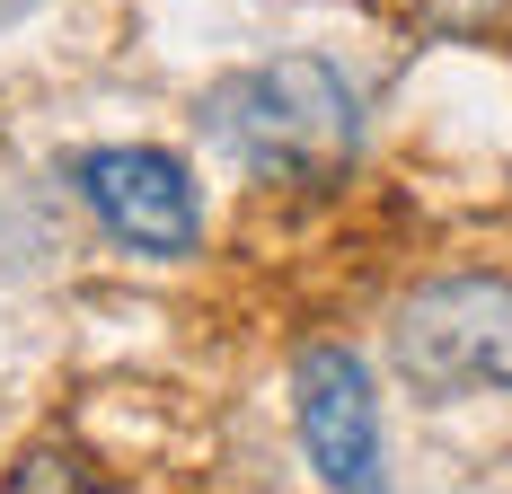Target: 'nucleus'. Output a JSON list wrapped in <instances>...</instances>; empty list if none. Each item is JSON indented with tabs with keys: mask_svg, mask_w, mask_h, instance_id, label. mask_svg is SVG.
Returning a JSON list of instances; mask_svg holds the SVG:
<instances>
[{
	"mask_svg": "<svg viewBox=\"0 0 512 494\" xmlns=\"http://www.w3.org/2000/svg\"><path fill=\"white\" fill-rule=\"evenodd\" d=\"M204 133L239 168L256 177H292V186H327L345 177L354 159V89L336 62H309V53H274L230 71L204 98Z\"/></svg>",
	"mask_w": 512,
	"mask_h": 494,
	"instance_id": "nucleus-1",
	"label": "nucleus"
},
{
	"mask_svg": "<svg viewBox=\"0 0 512 494\" xmlns=\"http://www.w3.org/2000/svg\"><path fill=\"white\" fill-rule=\"evenodd\" d=\"M398 362L415 389L460 397V389H512V283L495 274H451L407 300L398 318Z\"/></svg>",
	"mask_w": 512,
	"mask_h": 494,
	"instance_id": "nucleus-2",
	"label": "nucleus"
},
{
	"mask_svg": "<svg viewBox=\"0 0 512 494\" xmlns=\"http://www.w3.org/2000/svg\"><path fill=\"white\" fill-rule=\"evenodd\" d=\"M80 195L98 212L106 230L124 247H142V256H186V247L204 239V203H195V177L168 159V150H89L80 159Z\"/></svg>",
	"mask_w": 512,
	"mask_h": 494,
	"instance_id": "nucleus-3",
	"label": "nucleus"
},
{
	"mask_svg": "<svg viewBox=\"0 0 512 494\" xmlns=\"http://www.w3.org/2000/svg\"><path fill=\"white\" fill-rule=\"evenodd\" d=\"M292 406H301V442L318 459V477L336 494H389L380 486V406L371 380L345 345H309L292 362Z\"/></svg>",
	"mask_w": 512,
	"mask_h": 494,
	"instance_id": "nucleus-4",
	"label": "nucleus"
},
{
	"mask_svg": "<svg viewBox=\"0 0 512 494\" xmlns=\"http://www.w3.org/2000/svg\"><path fill=\"white\" fill-rule=\"evenodd\" d=\"M0 494H98V477H89V459L62 442H36L9 477H0Z\"/></svg>",
	"mask_w": 512,
	"mask_h": 494,
	"instance_id": "nucleus-5",
	"label": "nucleus"
},
{
	"mask_svg": "<svg viewBox=\"0 0 512 494\" xmlns=\"http://www.w3.org/2000/svg\"><path fill=\"white\" fill-rule=\"evenodd\" d=\"M415 9H424L433 27H477V18H495L504 0H415Z\"/></svg>",
	"mask_w": 512,
	"mask_h": 494,
	"instance_id": "nucleus-6",
	"label": "nucleus"
},
{
	"mask_svg": "<svg viewBox=\"0 0 512 494\" xmlns=\"http://www.w3.org/2000/svg\"><path fill=\"white\" fill-rule=\"evenodd\" d=\"M0 9H18V0H0Z\"/></svg>",
	"mask_w": 512,
	"mask_h": 494,
	"instance_id": "nucleus-7",
	"label": "nucleus"
}]
</instances>
